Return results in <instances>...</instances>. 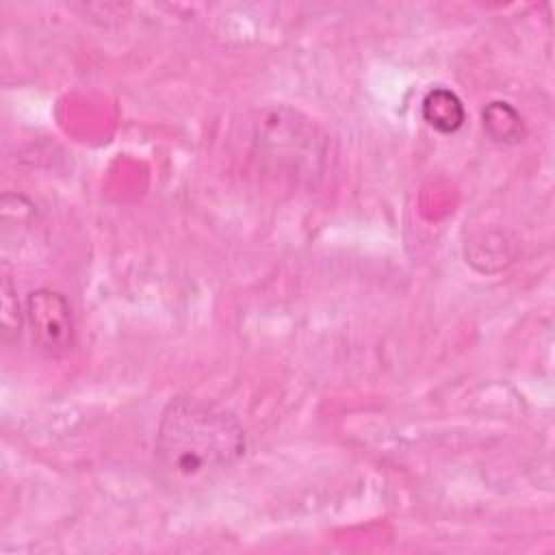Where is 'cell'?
I'll list each match as a JSON object with an SVG mask.
<instances>
[{
  "label": "cell",
  "mask_w": 555,
  "mask_h": 555,
  "mask_svg": "<svg viewBox=\"0 0 555 555\" xmlns=\"http://www.w3.org/2000/svg\"><path fill=\"white\" fill-rule=\"evenodd\" d=\"M421 113H423V119L434 130H438L442 134L457 132L464 126V119H466L462 100L444 87H436L423 98Z\"/></svg>",
  "instance_id": "obj_3"
},
{
  "label": "cell",
  "mask_w": 555,
  "mask_h": 555,
  "mask_svg": "<svg viewBox=\"0 0 555 555\" xmlns=\"http://www.w3.org/2000/svg\"><path fill=\"white\" fill-rule=\"evenodd\" d=\"M245 453V431L225 408L173 397L158 421L154 462L171 490H197L219 479Z\"/></svg>",
  "instance_id": "obj_1"
},
{
  "label": "cell",
  "mask_w": 555,
  "mask_h": 555,
  "mask_svg": "<svg viewBox=\"0 0 555 555\" xmlns=\"http://www.w3.org/2000/svg\"><path fill=\"white\" fill-rule=\"evenodd\" d=\"M2 327H4V338H9V334L17 338L22 332V308L9 278L2 280Z\"/></svg>",
  "instance_id": "obj_5"
},
{
  "label": "cell",
  "mask_w": 555,
  "mask_h": 555,
  "mask_svg": "<svg viewBox=\"0 0 555 555\" xmlns=\"http://www.w3.org/2000/svg\"><path fill=\"white\" fill-rule=\"evenodd\" d=\"M26 319L33 343L50 358L63 356L74 343V314L67 299L52 288H37L26 297Z\"/></svg>",
  "instance_id": "obj_2"
},
{
  "label": "cell",
  "mask_w": 555,
  "mask_h": 555,
  "mask_svg": "<svg viewBox=\"0 0 555 555\" xmlns=\"http://www.w3.org/2000/svg\"><path fill=\"white\" fill-rule=\"evenodd\" d=\"M481 117H483V130L492 137V141L505 143V145H514L522 141L525 124L512 104L499 102V100L490 102L483 108Z\"/></svg>",
  "instance_id": "obj_4"
}]
</instances>
